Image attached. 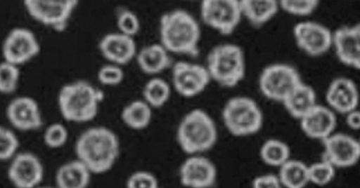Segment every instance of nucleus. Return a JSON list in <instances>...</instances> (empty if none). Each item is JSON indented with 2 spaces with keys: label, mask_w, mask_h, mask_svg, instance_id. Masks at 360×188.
<instances>
[{
  "label": "nucleus",
  "mask_w": 360,
  "mask_h": 188,
  "mask_svg": "<svg viewBox=\"0 0 360 188\" xmlns=\"http://www.w3.org/2000/svg\"><path fill=\"white\" fill-rule=\"evenodd\" d=\"M221 118L230 134L245 137L258 133L264 123L263 113L257 103L245 96L230 98L225 103Z\"/></svg>",
  "instance_id": "nucleus-6"
},
{
  "label": "nucleus",
  "mask_w": 360,
  "mask_h": 188,
  "mask_svg": "<svg viewBox=\"0 0 360 188\" xmlns=\"http://www.w3.org/2000/svg\"><path fill=\"white\" fill-rule=\"evenodd\" d=\"M136 60L139 69L148 75L162 73L172 65L169 53L160 43L143 47L136 53Z\"/></svg>",
  "instance_id": "nucleus-22"
},
{
  "label": "nucleus",
  "mask_w": 360,
  "mask_h": 188,
  "mask_svg": "<svg viewBox=\"0 0 360 188\" xmlns=\"http://www.w3.org/2000/svg\"><path fill=\"white\" fill-rule=\"evenodd\" d=\"M76 159L92 175L105 174L115 166L120 154V142L117 134L104 126L84 130L75 144Z\"/></svg>",
  "instance_id": "nucleus-1"
},
{
  "label": "nucleus",
  "mask_w": 360,
  "mask_h": 188,
  "mask_svg": "<svg viewBox=\"0 0 360 188\" xmlns=\"http://www.w3.org/2000/svg\"><path fill=\"white\" fill-rule=\"evenodd\" d=\"M160 43L170 53L196 56L199 53L201 30L188 11L174 9L160 18Z\"/></svg>",
  "instance_id": "nucleus-2"
},
{
  "label": "nucleus",
  "mask_w": 360,
  "mask_h": 188,
  "mask_svg": "<svg viewBox=\"0 0 360 188\" xmlns=\"http://www.w3.org/2000/svg\"><path fill=\"white\" fill-rule=\"evenodd\" d=\"M19 144L16 134L0 125V161H10L18 152Z\"/></svg>",
  "instance_id": "nucleus-32"
},
{
  "label": "nucleus",
  "mask_w": 360,
  "mask_h": 188,
  "mask_svg": "<svg viewBox=\"0 0 360 188\" xmlns=\"http://www.w3.org/2000/svg\"><path fill=\"white\" fill-rule=\"evenodd\" d=\"M205 67L211 80L222 87L233 88L245 74L244 53L238 45L219 44L209 52Z\"/></svg>",
  "instance_id": "nucleus-5"
},
{
  "label": "nucleus",
  "mask_w": 360,
  "mask_h": 188,
  "mask_svg": "<svg viewBox=\"0 0 360 188\" xmlns=\"http://www.w3.org/2000/svg\"><path fill=\"white\" fill-rule=\"evenodd\" d=\"M252 188H283L277 175L262 174L252 181Z\"/></svg>",
  "instance_id": "nucleus-37"
},
{
  "label": "nucleus",
  "mask_w": 360,
  "mask_h": 188,
  "mask_svg": "<svg viewBox=\"0 0 360 188\" xmlns=\"http://www.w3.org/2000/svg\"><path fill=\"white\" fill-rule=\"evenodd\" d=\"M18 66L6 62H0V93L10 95L18 88L20 80Z\"/></svg>",
  "instance_id": "nucleus-30"
},
{
  "label": "nucleus",
  "mask_w": 360,
  "mask_h": 188,
  "mask_svg": "<svg viewBox=\"0 0 360 188\" xmlns=\"http://www.w3.org/2000/svg\"><path fill=\"white\" fill-rule=\"evenodd\" d=\"M345 115V123L348 128L353 130H358L360 128V113L356 109Z\"/></svg>",
  "instance_id": "nucleus-38"
},
{
  "label": "nucleus",
  "mask_w": 360,
  "mask_h": 188,
  "mask_svg": "<svg viewBox=\"0 0 360 188\" xmlns=\"http://www.w3.org/2000/svg\"><path fill=\"white\" fill-rule=\"evenodd\" d=\"M259 157L269 166L279 168L290 159V149L283 140L270 138L261 145Z\"/></svg>",
  "instance_id": "nucleus-27"
},
{
  "label": "nucleus",
  "mask_w": 360,
  "mask_h": 188,
  "mask_svg": "<svg viewBox=\"0 0 360 188\" xmlns=\"http://www.w3.org/2000/svg\"><path fill=\"white\" fill-rule=\"evenodd\" d=\"M215 164L202 154L188 156L179 168L180 184L185 188H212L217 180Z\"/></svg>",
  "instance_id": "nucleus-14"
},
{
  "label": "nucleus",
  "mask_w": 360,
  "mask_h": 188,
  "mask_svg": "<svg viewBox=\"0 0 360 188\" xmlns=\"http://www.w3.org/2000/svg\"><path fill=\"white\" fill-rule=\"evenodd\" d=\"M293 36L297 47L310 56L322 55L332 46V32L319 22L297 23L293 28Z\"/></svg>",
  "instance_id": "nucleus-15"
},
{
  "label": "nucleus",
  "mask_w": 360,
  "mask_h": 188,
  "mask_svg": "<svg viewBox=\"0 0 360 188\" xmlns=\"http://www.w3.org/2000/svg\"><path fill=\"white\" fill-rule=\"evenodd\" d=\"M319 4L316 0H281L278 6L285 12L295 16L311 14Z\"/></svg>",
  "instance_id": "nucleus-34"
},
{
  "label": "nucleus",
  "mask_w": 360,
  "mask_h": 188,
  "mask_svg": "<svg viewBox=\"0 0 360 188\" xmlns=\"http://www.w3.org/2000/svg\"><path fill=\"white\" fill-rule=\"evenodd\" d=\"M98 50L110 64L119 66L130 62L137 53L134 38L120 32L104 35L99 41Z\"/></svg>",
  "instance_id": "nucleus-18"
},
{
  "label": "nucleus",
  "mask_w": 360,
  "mask_h": 188,
  "mask_svg": "<svg viewBox=\"0 0 360 188\" xmlns=\"http://www.w3.org/2000/svg\"><path fill=\"white\" fill-rule=\"evenodd\" d=\"M239 3L242 16L257 27L269 22L279 8L275 0H241Z\"/></svg>",
  "instance_id": "nucleus-24"
},
{
  "label": "nucleus",
  "mask_w": 360,
  "mask_h": 188,
  "mask_svg": "<svg viewBox=\"0 0 360 188\" xmlns=\"http://www.w3.org/2000/svg\"><path fill=\"white\" fill-rule=\"evenodd\" d=\"M308 171L309 184L318 187L328 185L336 175V168L323 159L308 165Z\"/></svg>",
  "instance_id": "nucleus-29"
},
{
  "label": "nucleus",
  "mask_w": 360,
  "mask_h": 188,
  "mask_svg": "<svg viewBox=\"0 0 360 188\" xmlns=\"http://www.w3.org/2000/svg\"><path fill=\"white\" fill-rule=\"evenodd\" d=\"M40 44L29 29L15 27L6 36L2 44L4 60L19 66L35 58L40 52Z\"/></svg>",
  "instance_id": "nucleus-12"
},
{
  "label": "nucleus",
  "mask_w": 360,
  "mask_h": 188,
  "mask_svg": "<svg viewBox=\"0 0 360 188\" xmlns=\"http://www.w3.org/2000/svg\"><path fill=\"white\" fill-rule=\"evenodd\" d=\"M6 116L9 123L20 131H32L41 128L42 116L38 102L29 96H18L8 104Z\"/></svg>",
  "instance_id": "nucleus-16"
},
{
  "label": "nucleus",
  "mask_w": 360,
  "mask_h": 188,
  "mask_svg": "<svg viewBox=\"0 0 360 188\" xmlns=\"http://www.w3.org/2000/svg\"><path fill=\"white\" fill-rule=\"evenodd\" d=\"M68 137L69 133L65 126L56 122L49 124L46 128L43 134V141L50 149H59L67 143Z\"/></svg>",
  "instance_id": "nucleus-31"
},
{
  "label": "nucleus",
  "mask_w": 360,
  "mask_h": 188,
  "mask_svg": "<svg viewBox=\"0 0 360 188\" xmlns=\"http://www.w3.org/2000/svg\"><path fill=\"white\" fill-rule=\"evenodd\" d=\"M76 0H25L23 5L29 15L40 24L56 32L66 29L78 5Z\"/></svg>",
  "instance_id": "nucleus-8"
},
{
  "label": "nucleus",
  "mask_w": 360,
  "mask_h": 188,
  "mask_svg": "<svg viewBox=\"0 0 360 188\" xmlns=\"http://www.w3.org/2000/svg\"><path fill=\"white\" fill-rule=\"evenodd\" d=\"M326 100L335 113L346 114L357 109L359 93L355 83L347 77L335 78L326 90Z\"/></svg>",
  "instance_id": "nucleus-19"
},
{
  "label": "nucleus",
  "mask_w": 360,
  "mask_h": 188,
  "mask_svg": "<svg viewBox=\"0 0 360 188\" xmlns=\"http://www.w3.org/2000/svg\"><path fill=\"white\" fill-rule=\"evenodd\" d=\"M172 80L176 92L189 98L204 91L211 79L205 66L179 61L172 67Z\"/></svg>",
  "instance_id": "nucleus-13"
},
{
  "label": "nucleus",
  "mask_w": 360,
  "mask_h": 188,
  "mask_svg": "<svg viewBox=\"0 0 360 188\" xmlns=\"http://www.w3.org/2000/svg\"><path fill=\"white\" fill-rule=\"evenodd\" d=\"M283 188H305L309 184L308 165L290 159L278 168L277 174Z\"/></svg>",
  "instance_id": "nucleus-26"
},
{
  "label": "nucleus",
  "mask_w": 360,
  "mask_h": 188,
  "mask_svg": "<svg viewBox=\"0 0 360 188\" xmlns=\"http://www.w3.org/2000/svg\"><path fill=\"white\" fill-rule=\"evenodd\" d=\"M322 159L337 168H347L355 166L360 156L359 142L353 136L334 132L321 141Z\"/></svg>",
  "instance_id": "nucleus-11"
},
{
  "label": "nucleus",
  "mask_w": 360,
  "mask_h": 188,
  "mask_svg": "<svg viewBox=\"0 0 360 188\" xmlns=\"http://www.w3.org/2000/svg\"><path fill=\"white\" fill-rule=\"evenodd\" d=\"M332 46L339 61L359 69L360 67L359 24L344 25L332 33Z\"/></svg>",
  "instance_id": "nucleus-17"
},
{
  "label": "nucleus",
  "mask_w": 360,
  "mask_h": 188,
  "mask_svg": "<svg viewBox=\"0 0 360 188\" xmlns=\"http://www.w3.org/2000/svg\"><path fill=\"white\" fill-rule=\"evenodd\" d=\"M44 176L40 159L30 152H18L11 160L7 177L15 188H37Z\"/></svg>",
  "instance_id": "nucleus-10"
},
{
  "label": "nucleus",
  "mask_w": 360,
  "mask_h": 188,
  "mask_svg": "<svg viewBox=\"0 0 360 188\" xmlns=\"http://www.w3.org/2000/svg\"><path fill=\"white\" fill-rule=\"evenodd\" d=\"M37 188H56L55 186L51 187V186H41L40 185Z\"/></svg>",
  "instance_id": "nucleus-39"
},
{
  "label": "nucleus",
  "mask_w": 360,
  "mask_h": 188,
  "mask_svg": "<svg viewBox=\"0 0 360 188\" xmlns=\"http://www.w3.org/2000/svg\"><path fill=\"white\" fill-rule=\"evenodd\" d=\"M286 112L294 119L300 120L318 103L314 88L302 81L282 102Z\"/></svg>",
  "instance_id": "nucleus-23"
},
{
  "label": "nucleus",
  "mask_w": 360,
  "mask_h": 188,
  "mask_svg": "<svg viewBox=\"0 0 360 188\" xmlns=\"http://www.w3.org/2000/svg\"><path fill=\"white\" fill-rule=\"evenodd\" d=\"M124 77V73L121 66L114 64H107L98 71L97 78L104 86H115L120 84Z\"/></svg>",
  "instance_id": "nucleus-36"
},
{
  "label": "nucleus",
  "mask_w": 360,
  "mask_h": 188,
  "mask_svg": "<svg viewBox=\"0 0 360 188\" xmlns=\"http://www.w3.org/2000/svg\"><path fill=\"white\" fill-rule=\"evenodd\" d=\"M93 175L77 159L61 164L56 170V188H88Z\"/></svg>",
  "instance_id": "nucleus-21"
},
{
  "label": "nucleus",
  "mask_w": 360,
  "mask_h": 188,
  "mask_svg": "<svg viewBox=\"0 0 360 188\" xmlns=\"http://www.w3.org/2000/svg\"><path fill=\"white\" fill-rule=\"evenodd\" d=\"M218 132L214 121L205 110L195 108L181 118L176 131V142L189 155L202 154L216 144Z\"/></svg>",
  "instance_id": "nucleus-4"
},
{
  "label": "nucleus",
  "mask_w": 360,
  "mask_h": 188,
  "mask_svg": "<svg viewBox=\"0 0 360 188\" xmlns=\"http://www.w3.org/2000/svg\"><path fill=\"white\" fill-rule=\"evenodd\" d=\"M299 121L307 137L321 141L333 133L337 125L335 113L328 107L319 104Z\"/></svg>",
  "instance_id": "nucleus-20"
},
{
  "label": "nucleus",
  "mask_w": 360,
  "mask_h": 188,
  "mask_svg": "<svg viewBox=\"0 0 360 188\" xmlns=\"http://www.w3.org/2000/svg\"><path fill=\"white\" fill-rule=\"evenodd\" d=\"M125 188H160L156 175L149 170L132 172L127 178Z\"/></svg>",
  "instance_id": "nucleus-35"
},
{
  "label": "nucleus",
  "mask_w": 360,
  "mask_h": 188,
  "mask_svg": "<svg viewBox=\"0 0 360 188\" xmlns=\"http://www.w3.org/2000/svg\"><path fill=\"white\" fill-rule=\"evenodd\" d=\"M103 99L104 94L101 89L86 81L78 80L60 88L58 106L65 120L82 123L96 117Z\"/></svg>",
  "instance_id": "nucleus-3"
},
{
  "label": "nucleus",
  "mask_w": 360,
  "mask_h": 188,
  "mask_svg": "<svg viewBox=\"0 0 360 188\" xmlns=\"http://www.w3.org/2000/svg\"><path fill=\"white\" fill-rule=\"evenodd\" d=\"M152 110L143 100H136L123 107L120 117L127 128L134 130H141L150 124L153 117Z\"/></svg>",
  "instance_id": "nucleus-25"
},
{
  "label": "nucleus",
  "mask_w": 360,
  "mask_h": 188,
  "mask_svg": "<svg viewBox=\"0 0 360 188\" xmlns=\"http://www.w3.org/2000/svg\"><path fill=\"white\" fill-rule=\"evenodd\" d=\"M200 10L202 22L223 35L232 34L242 17L237 0H203Z\"/></svg>",
  "instance_id": "nucleus-9"
},
{
  "label": "nucleus",
  "mask_w": 360,
  "mask_h": 188,
  "mask_svg": "<svg viewBox=\"0 0 360 188\" xmlns=\"http://www.w3.org/2000/svg\"><path fill=\"white\" fill-rule=\"evenodd\" d=\"M142 93L143 100L152 109H158L168 102L171 95V88L165 79L155 76L146 83Z\"/></svg>",
  "instance_id": "nucleus-28"
},
{
  "label": "nucleus",
  "mask_w": 360,
  "mask_h": 188,
  "mask_svg": "<svg viewBox=\"0 0 360 188\" xmlns=\"http://www.w3.org/2000/svg\"><path fill=\"white\" fill-rule=\"evenodd\" d=\"M116 23L119 32L133 38L140 30L138 16L127 8L120 9L117 12Z\"/></svg>",
  "instance_id": "nucleus-33"
},
{
  "label": "nucleus",
  "mask_w": 360,
  "mask_h": 188,
  "mask_svg": "<svg viewBox=\"0 0 360 188\" xmlns=\"http://www.w3.org/2000/svg\"><path fill=\"white\" fill-rule=\"evenodd\" d=\"M0 188H1V187H0Z\"/></svg>",
  "instance_id": "nucleus-40"
},
{
  "label": "nucleus",
  "mask_w": 360,
  "mask_h": 188,
  "mask_svg": "<svg viewBox=\"0 0 360 188\" xmlns=\"http://www.w3.org/2000/svg\"><path fill=\"white\" fill-rule=\"evenodd\" d=\"M300 75L292 66L275 63L265 67L259 78V88L267 99L282 102L302 82Z\"/></svg>",
  "instance_id": "nucleus-7"
}]
</instances>
